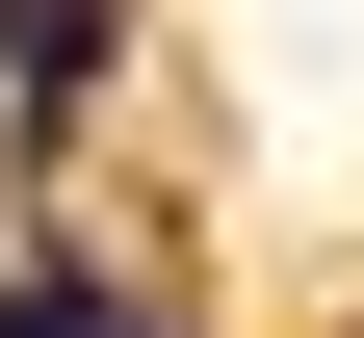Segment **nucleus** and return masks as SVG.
<instances>
[{"label":"nucleus","mask_w":364,"mask_h":338,"mask_svg":"<svg viewBox=\"0 0 364 338\" xmlns=\"http://www.w3.org/2000/svg\"><path fill=\"white\" fill-rule=\"evenodd\" d=\"M105 53H130V0H0V130L53 157V130L105 105Z\"/></svg>","instance_id":"1"},{"label":"nucleus","mask_w":364,"mask_h":338,"mask_svg":"<svg viewBox=\"0 0 364 338\" xmlns=\"http://www.w3.org/2000/svg\"><path fill=\"white\" fill-rule=\"evenodd\" d=\"M0 338H182V312L130 260H78V234H26V260H0Z\"/></svg>","instance_id":"2"}]
</instances>
